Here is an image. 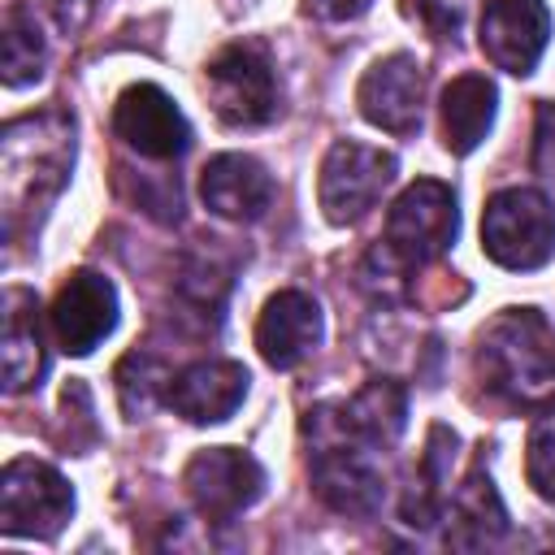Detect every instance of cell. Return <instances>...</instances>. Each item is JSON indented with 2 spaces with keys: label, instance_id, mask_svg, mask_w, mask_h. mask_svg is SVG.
Listing matches in <instances>:
<instances>
[{
  "label": "cell",
  "instance_id": "cell-1",
  "mask_svg": "<svg viewBox=\"0 0 555 555\" xmlns=\"http://www.w3.org/2000/svg\"><path fill=\"white\" fill-rule=\"evenodd\" d=\"M74 165V117L61 108H43L17 117L0 134V191L9 234L22 217H39L43 204L65 186Z\"/></svg>",
  "mask_w": 555,
  "mask_h": 555
},
{
  "label": "cell",
  "instance_id": "cell-2",
  "mask_svg": "<svg viewBox=\"0 0 555 555\" xmlns=\"http://www.w3.org/2000/svg\"><path fill=\"white\" fill-rule=\"evenodd\" d=\"M477 369L516 408L555 399V325L538 308H503L477 338Z\"/></svg>",
  "mask_w": 555,
  "mask_h": 555
},
{
  "label": "cell",
  "instance_id": "cell-3",
  "mask_svg": "<svg viewBox=\"0 0 555 555\" xmlns=\"http://www.w3.org/2000/svg\"><path fill=\"white\" fill-rule=\"evenodd\" d=\"M304 434L312 438V486L321 503L338 516H373L386 499V473L373 455L377 447L351 434L338 408H312Z\"/></svg>",
  "mask_w": 555,
  "mask_h": 555
},
{
  "label": "cell",
  "instance_id": "cell-4",
  "mask_svg": "<svg viewBox=\"0 0 555 555\" xmlns=\"http://www.w3.org/2000/svg\"><path fill=\"white\" fill-rule=\"evenodd\" d=\"M481 251L516 273L542 269L555 256V204L533 186L490 195L481 212Z\"/></svg>",
  "mask_w": 555,
  "mask_h": 555
},
{
  "label": "cell",
  "instance_id": "cell-5",
  "mask_svg": "<svg viewBox=\"0 0 555 555\" xmlns=\"http://www.w3.org/2000/svg\"><path fill=\"white\" fill-rule=\"evenodd\" d=\"M460 212H455V191L438 178H416L412 186L399 191V199L386 212V251L403 269L434 264L451 238H455Z\"/></svg>",
  "mask_w": 555,
  "mask_h": 555
},
{
  "label": "cell",
  "instance_id": "cell-6",
  "mask_svg": "<svg viewBox=\"0 0 555 555\" xmlns=\"http://www.w3.org/2000/svg\"><path fill=\"white\" fill-rule=\"evenodd\" d=\"M395 173H399L395 152H382L360 139H338L325 152L321 178H317V199H321L325 221L334 225L360 221L382 199V191L395 182Z\"/></svg>",
  "mask_w": 555,
  "mask_h": 555
},
{
  "label": "cell",
  "instance_id": "cell-7",
  "mask_svg": "<svg viewBox=\"0 0 555 555\" xmlns=\"http://www.w3.org/2000/svg\"><path fill=\"white\" fill-rule=\"evenodd\" d=\"M74 512L69 481L30 455H17L0 473V529L9 538H56Z\"/></svg>",
  "mask_w": 555,
  "mask_h": 555
},
{
  "label": "cell",
  "instance_id": "cell-8",
  "mask_svg": "<svg viewBox=\"0 0 555 555\" xmlns=\"http://www.w3.org/2000/svg\"><path fill=\"white\" fill-rule=\"evenodd\" d=\"M208 95L225 126H264L278 117V74L260 43H230L208 61Z\"/></svg>",
  "mask_w": 555,
  "mask_h": 555
},
{
  "label": "cell",
  "instance_id": "cell-9",
  "mask_svg": "<svg viewBox=\"0 0 555 555\" xmlns=\"http://www.w3.org/2000/svg\"><path fill=\"white\" fill-rule=\"evenodd\" d=\"M182 486H186L191 503L199 507V516L225 525V520L243 516L264 494V468L256 455H247L238 447H204L186 460Z\"/></svg>",
  "mask_w": 555,
  "mask_h": 555
},
{
  "label": "cell",
  "instance_id": "cell-10",
  "mask_svg": "<svg viewBox=\"0 0 555 555\" xmlns=\"http://www.w3.org/2000/svg\"><path fill=\"white\" fill-rule=\"evenodd\" d=\"M113 130L130 152L152 156V160H178L191 147V126L182 108L156 82H134L117 95Z\"/></svg>",
  "mask_w": 555,
  "mask_h": 555
},
{
  "label": "cell",
  "instance_id": "cell-11",
  "mask_svg": "<svg viewBox=\"0 0 555 555\" xmlns=\"http://www.w3.org/2000/svg\"><path fill=\"white\" fill-rule=\"evenodd\" d=\"M52 334L61 343V351L69 356H87L95 351L113 330H117V291L104 273L95 269H78L61 282L56 299H52Z\"/></svg>",
  "mask_w": 555,
  "mask_h": 555
},
{
  "label": "cell",
  "instance_id": "cell-12",
  "mask_svg": "<svg viewBox=\"0 0 555 555\" xmlns=\"http://www.w3.org/2000/svg\"><path fill=\"white\" fill-rule=\"evenodd\" d=\"M546 43H551V9L542 0H486L481 52L494 69L525 78L538 69Z\"/></svg>",
  "mask_w": 555,
  "mask_h": 555
},
{
  "label": "cell",
  "instance_id": "cell-13",
  "mask_svg": "<svg viewBox=\"0 0 555 555\" xmlns=\"http://www.w3.org/2000/svg\"><path fill=\"white\" fill-rule=\"evenodd\" d=\"M356 104L364 121H373L386 134H416L421 130V104H425V69L416 56L395 52L364 69L356 87Z\"/></svg>",
  "mask_w": 555,
  "mask_h": 555
},
{
  "label": "cell",
  "instance_id": "cell-14",
  "mask_svg": "<svg viewBox=\"0 0 555 555\" xmlns=\"http://www.w3.org/2000/svg\"><path fill=\"white\" fill-rule=\"evenodd\" d=\"M247 382H251L247 369L234 360H199V364H186L169 382L165 403L191 425H217V421L238 412Z\"/></svg>",
  "mask_w": 555,
  "mask_h": 555
},
{
  "label": "cell",
  "instance_id": "cell-15",
  "mask_svg": "<svg viewBox=\"0 0 555 555\" xmlns=\"http://www.w3.org/2000/svg\"><path fill=\"white\" fill-rule=\"evenodd\" d=\"M321 343V308L304 291H278L264 299L260 321H256V347L264 364L273 369H295L308 360Z\"/></svg>",
  "mask_w": 555,
  "mask_h": 555
},
{
  "label": "cell",
  "instance_id": "cell-16",
  "mask_svg": "<svg viewBox=\"0 0 555 555\" xmlns=\"http://www.w3.org/2000/svg\"><path fill=\"white\" fill-rule=\"evenodd\" d=\"M199 195L225 221H256L273 204V178H269V169L256 156L221 152V156H212L204 165Z\"/></svg>",
  "mask_w": 555,
  "mask_h": 555
},
{
  "label": "cell",
  "instance_id": "cell-17",
  "mask_svg": "<svg viewBox=\"0 0 555 555\" xmlns=\"http://www.w3.org/2000/svg\"><path fill=\"white\" fill-rule=\"evenodd\" d=\"M494 108H499V91L486 74H460L442 87V104H438V121H442V147L451 156H468L473 147H481V139L494 126Z\"/></svg>",
  "mask_w": 555,
  "mask_h": 555
},
{
  "label": "cell",
  "instance_id": "cell-18",
  "mask_svg": "<svg viewBox=\"0 0 555 555\" xmlns=\"http://www.w3.org/2000/svg\"><path fill=\"white\" fill-rule=\"evenodd\" d=\"M43 377V343L35 321V295L13 286L4 295V390L22 395Z\"/></svg>",
  "mask_w": 555,
  "mask_h": 555
},
{
  "label": "cell",
  "instance_id": "cell-19",
  "mask_svg": "<svg viewBox=\"0 0 555 555\" xmlns=\"http://www.w3.org/2000/svg\"><path fill=\"white\" fill-rule=\"evenodd\" d=\"M338 412H343L351 434H360L373 447H390L408 425V390L399 382H390V377H377L360 395L338 403Z\"/></svg>",
  "mask_w": 555,
  "mask_h": 555
},
{
  "label": "cell",
  "instance_id": "cell-20",
  "mask_svg": "<svg viewBox=\"0 0 555 555\" xmlns=\"http://www.w3.org/2000/svg\"><path fill=\"white\" fill-rule=\"evenodd\" d=\"M43 35L35 26V13H26L22 4L4 9V30H0V69H4V87H26L43 74Z\"/></svg>",
  "mask_w": 555,
  "mask_h": 555
},
{
  "label": "cell",
  "instance_id": "cell-21",
  "mask_svg": "<svg viewBox=\"0 0 555 555\" xmlns=\"http://www.w3.org/2000/svg\"><path fill=\"white\" fill-rule=\"evenodd\" d=\"M451 520H455L451 542H490L507 529V512H503V503H499V494H494V486L481 468L468 473V481L455 490Z\"/></svg>",
  "mask_w": 555,
  "mask_h": 555
},
{
  "label": "cell",
  "instance_id": "cell-22",
  "mask_svg": "<svg viewBox=\"0 0 555 555\" xmlns=\"http://www.w3.org/2000/svg\"><path fill=\"white\" fill-rule=\"evenodd\" d=\"M169 369L156 360V356H147V351H130L121 364H117V399H121V412L130 416V421H139V416H147L152 408H156V399H165L169 395Z\"/></svg>",
  "mask_w": 555,
  "mask_h": 555
},
{
  "label": "cell",
  "instance_id": "cell-23",
  "mask_svg": "<svg viewBox=\"0 0 555 555\" xmlns=\"http://www.w3.org/2000/svg\"><path fill=\"white\" fill-rule=\"evenodd\" d=\"M525 473H529V486L555 503V408L542 412L529 429V451H525Z\"/></svg>",
  "mask_w": 555,
  "mask_h": 555
},
{
  "label": "cell",
  "instance_id": "cell-24",
  "mask_svg": "<svg viewBox=\"0 0 555 555\" xmlns=\"http://www.w3.org/2000/svg\"><path fill=\"white\" fill-rule=\"evenodd\" d=\"M533 169L555 178V100L538 104V139H533Z\"/></svg>",
  "mask_w": 555,
  "mask_h": 555
},
{
  "label": "cell",
  "instance_id": "cell-25",
  "mask_svg": "<svg viewBox=\"0 0 555 555\" xmlns=\"http://www.w3.org/2000/svg\"><path fill=\"white\" fill-rule=\"evenodd\" d=\"M48 4H52V13H56L61 30H82L87 17H91V9H95V0H48Z\"/></svg>",
  "mask_w": 555,
  "mask_h": 555
},
{
  "label": "cell",
  "instance_id": "cell-26",
  "mask_svg": "<svg viewBox=\"0 0 555 555\" xmlns=\"http://www.w3.org/2000/svg\"><path fill=\"white\" fill-rule=\"evenodd\" d=\"M364 4H369V0H308V9H312L317 17H325V22H343V17H356Z\"/></svg>",
  "mask_w": 555,
  "mask_h": 555
}]
</instances>
